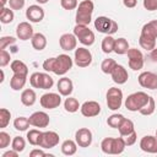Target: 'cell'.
<instances>
[{
    "label": "cell",
    "instance_id": "9f6ffc18",
    "mask_svg": "<svg viewBox=\"0 0 157 157\" xmlns=\"http://www.w3.org/2000/svg\"><path fill=\"white\" fill-rule=\"evenodd\" d=\"M36 1H37L38 4H42V5H43V4H47L49 0H36Z\"/></svg>",
    "mask_w": 157,
    "mask_h": 157
},
{
    "label": "cell",
    "instance_id": "e575fe53",
    "mask_svg": "<svg viewBox=\"0 0 157 157\" xmlns=\"http://www.w3.org/2000/svg\"><path fill=\"white\" fill-rule=\"evenodd\" d=\"M54 85V80L50 75L45 72H40V82H39V88L42 90H49Z\"/></svg>",
    "mask_w": 157,
    "mask_h": 157
},
{
    "label": "cell",
    "instance_id": "30bf717a",
    "mask_svg": "<svg viewBox=\"0 0 157 157\" xmlns=\"http://www.w3.org/2000/svg\"><path fill=\"white\" fill-rule=\"evenodd\" d=\"M40 105L45 109H54V108H58L61 103V97L60 94L58 93H54V92H49V93H44L40 99Z\"/></svg>",
    "mask_w": 157,
    "mask_h": 157
},
{
    "label": "cell",
    "instance_id": "d6a6232c",
    "mask_svg": "<svg viewBox=\"0 0 157 157\" xmlns=\"http://www.w3.org/2000/svg\"><path fill=\"white\" fill-rule=\"evenodd\" d=\"M80 107H81V105H80L78 101H77L76 98H74V97H69V98H66L65 102H64V108H65V110L69 112V113H75V112H77Z\"/></svg>",
    "mask_w": 157,
    "mask_h": 157
},
{
    "label": "cell",
    "instance_id": "484cf974",
    "mask_svg": "<svg viewBox=\"0 0 157 157\" xmlns=\"http://www.w3.org/2000/svg\"><path fill=\"white\" fill-rule=\"evenodd\" d=\"M77 151V144L74 140H65L61 144V152L65 156H72Z\"/></svg>",
    "mask_w": 157,
    "mask_h": 157
},
{
    "label": "cell",
    "instance_id": "7a4b0ae2",
    "mask_svg": "<svg viewBox=\"0 0 157 157\" xmlns=\"http://www.w3.org/2000/svg\"><path fill=\"white\" fill-rule=\"evenodd\" d=\"M94 10V4L91 0H83L78 4L76 11V25H90L92 20V13Z\"/></svg>",
    "mask_w": 157,
    "mask_h": 157
},
{
    "label": "cell",
    "instance_id": "f907efd6",
    "mask_svg": "<svg viewBox=\"0 0 157 157\" xmlns=\"http://www.w3.org/2000/svg\"><path fill=\"white\" fill-rule=\"evenodd\" d=\"M144 7L147 11L157 10V0H144Z\"/></svg>",
    "mask_w": 157,
    "mask_h": 157
},
{
    "label": "cell",
    "instance_id": "d6986e66",
    "mask_svg": "<svg viewBox=\"0 0 157 157\" xmlns=\"http://www.w3.org/2000/svg\"><path fill=\"white\" fill-rule=\"evenodd\" d=\"M110 75H112V80L118 85L125 83L129 78V74H128L126 69L123 65H119V64H117V66L114 67V70L112 71Z\"/></svg>",
    "mask_w": 157,
    "mask_h": 157
},
{
    "label": "cell",
    "instance_id": "83f0119b",
    "mask_svg": "<svg viewBox=\"0 0 157 157\" xmlns=\"http://www.w3.org/2000/svg\"><path fill=\"white\" fill-rule=\"evenodd\" d=\"M126 145H125V141L121 137H113V141H112V155H120L123 153V151L125 150Z\"/></svg>",
    "mask_w": 157,
    "mask_h": 157
},
{
    "label": "cell",
    "instance_id": "603a6c76",
    "mask_svg": "<svg viewBox=\"0 0 157 157\" xmlns=\"http://www.w3.org/2000/svg\"><path fill=\"white\" fill-rule=\"evenodd\" d=\"M31 43L36 50L40 52L47 47V38L43 33H34L33 37L31 38Z\"/></svg>",
    "mask_w": 157,
    "mask_h": 157
},
{
    "label": "cell",
    "instance_id": "ab89813d",
    "mask_svg": "<svg viewBox=\"0 0 157 157\" xmlns=\"http://www.w3.org/2000/svg\"><path fill=\"white\" fill-rule=\"evenodd\" d=\"M155 109H156V102H155V99L150 96L147 104H146L144 108L140 109V113H141L142 115H151V114L155 112Z\"/></svg>",
    "mask_w": 157,
    "mask_h": 157
},
{
    "label": "cell",
    "instance_id": "9c48e42d",
    "mask_svg": "<svg viewBox=\"0 0 157 157\" xmlns=\"http://www.w3.org/2000/svg\"><path fill=\"white\" fill-rule=\"evenodd\" d=\"M139 85L144 88L148 90H156L157 88V74L151 71H144L137 77Z\"/></svg>",
    "mask_w": 157,
    "mask_h": 157
},
{
    "label": "cell",
    "instance_id": "5b68a950",
    "mask_svg": "<svg viewBox=\"0 0 157 157\" xmlns=\"http://www.w3.org/2000/svg\"><path fill=\"white\" fill-rule=\"evenodd\" d=\"M74 34L76 36V38L78 39V42L83 45H92L94 43V33L83 25H76L74 27Z\"/></svg>",
    "mask_w": 157,
    "mask_h": 157
},
{
    "label": "cell",
    "instance_id": "4316f807",
    "mask_svg": "<svg viewBox=\"0 0 157 157\" xmlns=\"http://www.w3.org/2000/svg\"><path fill=\"white\" fill-rule=\"evenodd\" d=\"M118 130H119V134H120V136H128L129 134H131L132 131H135V128H134V123H132V120H130V119H124L123 120V123L120 124V126L118 128Z\"/></svg>",
    "mask_w": 157,
    "mask_h": 157
},
{
    "label": "cell",
    "instance_id": "277c9868",
    "mask_svg": "<svg viewBox=\"0 0 157 157\" xmlns=\"http://www.w3.org/2000/svg\"><path fill=\"white\" fill-rule=\"evenodd\" d=\"M94 28L101 33H104L107 36H112L118 31V23L109 17L98 16L94 20Z\"/></svg>",
    "mask_w": 157,
    "mask_h": 157
},
{
    "label": "cell",
    "instance_id": "44dd1931",
    "mask_svg": "<svg viewBox=\"0 0 157 157\" xmlns=\"http://www.w3.org/2000/svg\"><path fill=\"white\" fill-rule=\"evenodd\" d=\"M36 99H37V94L36 92L32 90V88H26L22 91L21 93V102L23 105L26 107H31L36 103Z\"/></svg>",
    "mask_w": 157,
    "mask_h": 157
},
{
    "label": "cell",
    "instance_id": "8d00e7d4",
    "mask_svg": "<svg viewBox=\"0 0 157 157\" xmlns=\"http://www.w3.org/2000/svg\"><path fill=\"white\" fill-rule=\"evenodd\" d=\"M124 115L123 114H112L108 119H107V124L110 126V128H114V129H118L120 126V124L123 123L124 120Z\"/></svg>",
    "mask_w": 157,
    "mask_h": 157
},
{
    "label": "cell",
    "instance_id": "b9f144b4",
    "mask_svg": "<svg viewBox=\"0 0 157 157\" xmlns=\"http://www.w3.org/2000/svg\"><path fill=\"white\" fill-rule=\"evenodd\" d=\"M112 141L113 137H105L101 142V150L107 155H112Z\"/></svg>",
    "mask_w": 157,
    "mask_h": 157
},
{
    "label": "cell",
    "instance_id": "11a10c76",
    "mask_svg": "<svg viewBox=\"0 0 157 157\" xmlns=\"http://www.w3.org/2000/svg\"><path fill=\"white\" fill-rule=\"evenodd\" d=\"M150 58H151V60H152L153 63H157V48H155V49L151 50Z\"/></svg>",
    "mask_w": 157,
    "mask_h": 157
},
{
    "label": "cell",
    "instance_id": "52a82bcc",
    "mask_svg": "<svg viewBox=\"0 0 157 157\" xmlns=\"http://www.w3.org/2000/svg\"><path fill=\"white\" fill-rule=\"evenodd\" d=\"M128 59H129V66L134 71L141 70L144 66V55L142 53L136 48H129L128 50Z\"/></svg>",
    "mask_w": 157,
    "mask_h": 157
},
{
    "label": "cell",
    "instance_id": "4dcf8cb0",
    "mask_svg": "<svg viewBox=\"0 0 157 157\" xmlns=\"http://www.w3.org/2000/svg\"><path fill=\"white\" fill-rule=\"evenodd\" d=\"M42 131L37 130V129H32L27 132V141L33 145V146H39V142H40V139H42Z\"/></svg>",
    "mask_w": 157,
    "mask_h": 157
},
{
    "label": "cell",
    "instance_id": "ac0fdd59",
    "mask_svg": "<svg viewBox=\"0 0 157 157\" xmlns=\"http://www.w3.org/2000/svg\"><path fill=\"white\" fill-rule=\"evenodd\" d=\"M140 148L147 153H157V137L146 135L140 141Z\"/></svg>",
    "mask_w": 157,
    "mask_h": 157
},
{
    "label": "cell",
    "instance_id": "816d5d0a",
    "mask_svg": "<svg viewBox=\"0 0 157 157\" xmlns=\"http://www.w3.org/2000/svg\"><path fill=\"white\" fill-rule=\"evenodd\" d=\"M29 156H31V157H44V156H47V155H45V152H44L43 150H37V148H34V150H32V151L29 152Z\"/></svg>",
    "mask_w": 157,
    "mask_h": 157
},
{
    "label": "cell",
    "instance_id": "8992f818",
    "mask_svg": "<svg viewBox=\"0 0 157 157\" xmlns=\"http://www.w3.org/2000/svg\"><path fill=\"white\" fill-rule=\"evenodd\" d=\"M123 104V92L118 87H110L107 91V105L110 110H118Z\"/></svg>",
    "mask_w": 157,
    "mask_h": 157
},
{
    "label": "cell",
    "instance_id": "d590c367",
    "mask_svg": "<svg viewBox=\"0 0 157 157\" xmlns=\"http://www.w3.org/2000/svg\"><path fill=\"white\" fill-rule=\"evenodd\" d=\"M29 125H31V124H29V119L26 118V117H18V118H16V119L13 120V126H15V129L18 130V131H25V130H27Z\"/></svg>",
    "mask_w": 157,
    "mask_h": 157
},
{
    "label": "cell",
    "instance_id": "5bb4252c",
    "mask_svg": "<svg viewBox=\"0 0 157 157\" xmlns=\"http://www.w3.org/2000/svg\"><path fill=\"white\" fill-rule=\"evenodd\" d=\"M29 124L36 128H47L49 125V115L45 112H34L29 118Z\"/></svg>",
    "mask_w": 157,
    "mask_h": 157
},
{
    "label": "cell",
    "instance_id": "74e56055",
    "mask_svg": "<svg viewBox=\"0 0 157 157\" xmlns=\"http://www.w3.org/2000/svg\"><path fill=\"white\" fill-rule=\"evenodd\" d=\"M117 66V63H115V60L114 59H110V58H108V59H104L103 61H102V64H101V69H102V71L104 72V74H112V71L114 70V67Z\"/></svg>",
    "mask_w": 157,
    "mask_h": 157
},
{
    "label": "cell",
    "instance_id": "db71d44e",
    "mask_svg": "<svg viewBox=\"0 0 157 157\" xmlns=\"http://www.w3.org/2000/svg\"><path fill=\"white\" fill-rule=\"evenodd\" d=\"M18 153H20V152H17V151H15V150L12 148L11 151H6V152L2 155V157H17Z\"/></svg>",
    "mask_w": 157,
    "mask_h": 157
},
{
    "label": "cell",
    "instance_id": "6f0895ef",
    "mask_svg": "<svg viewBox=\"0 0 157 157\" xmlns=\"http://www.w3.org/2000/svg\"><path fill=\"white\" fill-rule=\"evenodd\" d=\"M7 2H9V0H1V5H2V7H4V6L7 4Z\"/></svg>",
    "mask_w": 157,
    "mask_h": 157
},
{
    "label": "cell",
    "instance_id": "4fadbf2b",
    "mask_svg": "<svg viewBox=\"0 0 157 157\" xmlns=\"http://www.w3.org/2000/svg\"><path fill=\"white\" fill-rule=\"evenodd\" d=\"M75 141L80 147H88L92 144V132L87 128H81L75 134Z\"/></svg>",
    "mask_w": 157,
    "mask_h": 157
},
{
    "label": "cell",
    "instance_id": "f546056e",
    "mask_svg": "<svg viewBox=\"0 0 157 157\" xmlns=\"http://www.w3.org/2000/svg\"><path fill=\"white\" fill-rule=\"evenodd\" d=\"M10 67H11V70H12L13 74H20V75H27L28 74L27 65L23 61H21V60H13L11 63Z\"/></svg>",
    "mask_w": 157,
    "mask_h": 157
},
{
    "label": "cell",
    "instance_id": "ba28073f",
    "mask_svg": "<svg viewBox=\"0 0 157 157\" xmlns=\"http://www.w3.org/2000/svg\"><path fill=\"white\" fill-rule=\"evenodd\" d=\"M91 63H92V53L88 49L83 47L75 49V64L78 67H87L91 65Z\"/></svg>",
    "mask_w": 157,
    "mask_h": 157
},
{
    "label": "cell",
    "instance_id": "e0dca14e",
    "mask_svg": "<svg viewBox=\"0 0 157 157\" xmlns=\"http://www.w3.org/2000/svg\"><path fill=\"white\" fill-rule=\"evenodd\" d=\"M33 28L29 25V22H20L16 27V36L21 40H28L33 37Z\"/></svg>",
    "mask_w": 157,
    "mask_h": 157
},
{
    "label": "cell",
    "instance_id": "7c38bea8",
    "mask_svg": "<svg viewBox=\"0 0 157 157\" xmlns=\"http://www.w3.org/2000/svg\"><path fill=\"white\" fill-rule=\"evenodd\" d=\"M80 110L83 117L92 118V117H97L101 113V105L96 101H87L80 107Z\"/></svg>",
    "mask_w": 157,
    "mask_h": 157
},
{
    "label": "cell",
    "instance_id": "7402d4cb",
    "mask_svg": "<svg viewBox=\"0 0 157 157\" xmlns=\"http://www.w3.org/2000/svg\"><path fill=\"white\" fill-rule=\"evenodd\" d=\"M27 81V75H20V74H13V76L10 80V87L13 91H20L25 87Z\"/></svg>",
    "mask_w": 157,
    "mask_h": 157
},
{
    "label": "cell",
    "instance_id": "f1b7e54d",
    "mask_svg": "<svg viewBox=\"0 0 157 157\" xmlns=\"http://www.w3.org/2000/svg\"><path fill=\"white\" fill-rule=\"evenodd\" d=\"M129 50V43L125 38H118L115 39V44H114V53L123 55L126 54Z\"/></svg>",
    "mask_w": 157,
    "mask_h": 157
},
{
    "label": "cell",
    "instance_id": "f6af8a7d",
    "mask_svg": "<svg viewBox=\"0 0 157 157\" xmlns=\"http://www.w3.org/2000/svg\"><path fill=\"white\" fill-rule=\"evenodd\" d=\"M16 39L13 37H10V36H5V37H1L0 38V50L1 49H5L7 45H11V44H15Z\"/></svg>",
    "mask_w": 157,
    "mask_h": 157
},
{
    "label": "cell",
    "instance_id": "60d3db41",
    "mask_svg": "<svg viewBox=\"0 0 157 157\" xmlns=\"http://www.w3.org/2000/svg\"><path fill=\"white\" fill-rule=\"evenodd\" d=\"M10 118H11V113L9 109L6 108H1L0 109V128H6L10 123Z\"/></svg>",
    "mask_w": 157,
    "mask_h": 157
},
{
    "label": "cell",
    "instance_id": "91938a15",
    "mask_svg": "<svg viewBox=\"0 0 157 157\" xmlns=\"http://www.w3.org/2000/svg\"><path fill=\"white\" fill-rule=\"evenodd\" d=\"M156 137H157V130H156Z\"/></svg>",
    "mask_w": 157,
    "mask_h": 157
},
{
    "label": "cell",
    "instance_id": "cb8c5ba5",
    "mask_svg": "<svg viewBox=\"0 0 157 157\" xmlns=\"http://www.w3.org/2000/svg\"><path fill=\"white\" fill-rule=\"evenodd\" d=\"M141 33L157 39V20H153V21H150V22L145 23L142 26Z\"/></svg>",
    "mask_w": 157,
    "mask_h": 157
},
{
    "label": "cell",
    "instance_id": "7bdbcfd3",
    "mask_svg": "<svg viewBox=\"0 0 157 157\" xmlns=\"http://www.w3.org/2000/svg\"><path fill=\"white\" fill-rule=\"evenodd\" d=\"M60 5L64 10H74L78 6L77 0H60Z\"/></svg>",
    "mask_w": 157,
    "mask_h": 157
},
{
    "label": "cell",
    "instance_id": "f35d334b",
    "mask_svg": "<svg viewBox=\"0 0 157 157\" xmlns=\"http://www.w3.org/2000/svg\"><path fill=\"white\" fill-rule=\"evenodd\" d=\"M11 147L15 151H17V152H22L25 150V147H26L25 139L22 136H15L13 140H12V142H11Z\"/></svg>",
    "mask_w": 157,
    "mask_h": 157
},
{
    "label": "cell",
    "instance_id": "2e32d148",
    "mask_svg": "<svg viewBox=\"0 0 157 157\" xmlns=\"http://www.w3.org/2000/svg\"><path fill=\"white\" fill-rule=\"evenodd\" d=\"M26 17L31 22L38 23L44 18V10L39 5H29L26 10Z\"/></svg>",
    "mask_w": 157,
    "mask_h": 157
},
{
    "label": "cell",
    "instance_id": "680465c9",
    "mask_svg": "<svg viewBox=\"0 0 157 157\" xmlns=\"http://www.w3.org/2000/svg\"><path fill=\"white\" fill-rule=\"evenodd\" d=\"M4 76H5V75H4V71L1 70V78H0V82H2V81H4Z\"/></svg>",
    "mask_w": 157,
    "mask_h": 157
},
{
    "label": "cell",
    "instance_id": "1f68e13d",
    "mask_svg": "<svg viewBox=\"0 0 157 157\" xmlns=\"http://www.w3.org/2000/svg\"><path fill=\"white\" fill-rule=\"evenodd\" d=\"M13 17H15V15H13V10L12 9L5 7V6L1 9V11H0V21H1V23H4V25L11 23L13 21Z\"/></svg>",
    "mask_w": 157,
    "mask_h": 157
},
{
    "label": "cell",
    "instance_id": "ee69618b",
    "mask_svg": "<svg viewBox=\"0 0 157 157\" xmlns=\"http://www.w3.org/2000/svg\"><path fill=\"white\" fill-rule=\"evenodd\" d=\"M11 139H10V135L5 131H1L0 132V148H6L9 145H10Z\"/></svg>",
    "mask_w": 157,
    "mask_h": 157
},
{
    "label": "cell",
    "instance_id": "681fc988",
    "mask_svg": "<svg viewBox=\"0 0 157 157\" xmlns=\"http://www.w3.org/2000/svg\"><path fill=\"white\" fill-rule=\"evenodd\" d=\"M9 6L12 10H21L25 6V0H9Z\"/></svg>",
    "mask_w": 157,
    "mask_h": 157
},
{
    "label": "cell",
    "instance_id": "8fae6325",
    "mask_svg": "<svg viewBox=\"0 0 157 157\" xmlns=\"http://www.w3.org/2000/svg\"><path fill=\"white\" fill-rule=\"evenodd\" d=\"M59 139L60 137L55 131H44L42 134L39 147H42V148H53L59 144Z\"/></svg>",
    "mask_w": 157,
    "mask_h": 157
},
{
    "label": "cell",
    "instance_id": "3957f363",
    "mask_svg": "<svg viewBox=\"0 0 157 157\" xmlns=\"http://www.w3.org/2000/svg\"><path fill=\"white\" fill-rule=\"evenodd\" d=\"M150 96L142 91L131 93L128 96V98L125 99V108L130 112H140L141 108H144L147 102H148Z\"/></svg>",
    "mask_w": 157,
    "mask_h": 157
},
{
    "label": "cell",
    "instance_id": "bcb514c9",
    "mask_svg": "<svg viewBox=\"0 0 157 157\" xmlns=\"http://www.w3.org/2000/svg\"><path fill=\"white\" fill-rule=\"evenodd\" d=\"M10 63V53L6 52V49L0 50V66L4 67Z\"/></svg>",
    "mask_w": 157,
    "mask_h": 157
},
{
    "label": "cell",
    "instance_id": "ffe728a7",
    "mask_svg": "<svg viewBox=\"0 0 157 157\" xmlns=\"http://www.w3.org/2000/svg\"><path fill=\"white\" fill-rule=\"evenodd\" d=\"M58 91L61 96H65V97H69L71 93H72V90H74V83L69 78V77H61L59 78L58 81Z\"/></svg>",
    "mask_w": 157,
    "mask_h": 157
},
{
    "label": "cell",
    "instance_id": "d4e9b609",
    "mask_svg": "<svg viewBox=\"0 0 157 157\" xmlns=\"http://www.w3.org/2000/svg\"><path fill=\"white\" fill-rule=\"evenodd\" d=\"M139 43L141 45L142 49H146V50H152L156 48V39L150 37V36H146V34H140V38H139Z\"/></svg>",
    "mask_w": 157,
    "mask_h": 157
},
{
    "label": "cell",
    "instance_id": "836d02e7",
    "mask_svg": "<svg viewBox=\"0 0 157 157\" xmlns=\"http://www.w3.org/2000/svg\"><path fill=\"white\" fill-rule=\"evenodd\" d=\"M114 44H115V39L112 36H107L103 38L102 40V50L105 54H109L112 52H114Z\"/></svg>",
    "mask_w": 157,
    "mask_h": 157
},
{
    "label": "cell",
    "instance_id": "f5cc1de1",
    "mask_svg": "<svg viewBox=\"0 0 157 157\" xmlns=\"http://www.w3.org/2000/svg\"><path fill=\"white\" fill-rule=\"evenodd\" d=\"M123 4H124L125 7H128V9H132V7L136 6L137 0H123Z\"/></svg>",
    "mask_w": 157,
    "mask_h": 157
},
{
    "label": "cell",
    "instance_id": "7dc6e473",
    "mask_svg": "<svg viewBox=\"0 0 157 157\" xmlns=\"http://www.w3.org/2000/svg\"><path fill=\"white\" fill-rule=\"evenodd\" d=\"M39 82H40V72H33L29 77V83L34 88H39Z\"/></svg>",
    "mask_w": 157,
    "mask_h": 157
},
{
    "label": "cell",
    "instance_id": "c3c4849f",
    "mask_svg": "<svg viewBox=\"0 0 157 157\" xmlns=\"http://www.w3.org/2000/svg\"><path fill=\"white\" fill-rule=\"evenodd\" d=\"M123 139H124V141H125V145H126V146H132V145L136 142L137 134H136V131H132L131 134H129L128 136H124Z\"/></svg>",
    "mask_w": 157,
    "mask_h": 157
},
{
    "label": "cell",
    "instance_id": "6da1fadb",
    "mask_svg": "<svg viewBox=\"0 0 157 157\" xmlns=\"http://www.w3.org/2000/svg\"><path fill=\"white\" fill-rule=\"evenodd\" d=\"M72 67V59L66 54H60L56 58H49L43 63V69L55 75H65Z\"/></svg>",
    "mask_w": 157,
    "mask_h": 157
},
{
    "label": "cell",
    "instance_id": "9a60e30c",
    "mask_svg": "<svg viewBox=\"0 0 157 157\" xmlns=\"http://www.w3.org/2000/svg\"><path fill=\"white\" fill-rule=\"evenodd\" d=\"M59 44L60 48L65 52H70L76 49V44H77V38L74 33H64L60 38H59Z\"/></svg>",
    "mask_w": 157,
    "mask_h": 157
}]
</instances>
